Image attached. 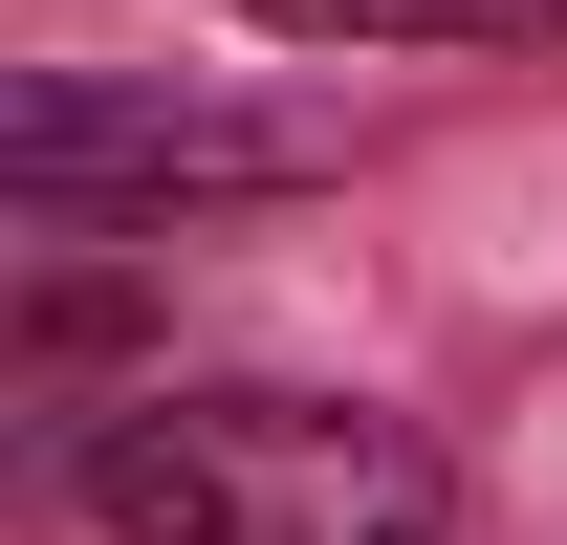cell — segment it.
I'll return each mask as SVG.
<instances>
[{"label":"cell","mask_w":567,"mask_h":545,"mask_svg":"<svg viewBox=\"0 0 567 545\" xmlns=\"http://www.w3.org/2000/svg\"><path fill=\"white\" fill-rule=\"evenodd\" d=\"M284 44H567V0H262Z\"/></svg>","instance_id":"obj_2"},{"label":"cell","mask_w":567,"mask_h":545,"mask_svg":"<svg viewBox=\"0 0 567 545\" xmlns=\"http://www.w3.org/2000/svg\"><path fill=\"white\" fill-rule=\"evenodd\" d=\"M110 545H436V459L350 393H153L87 436Z\"/></svg>","instance_id":"obj_1"}]
</instances>
